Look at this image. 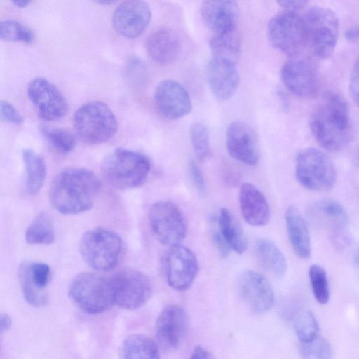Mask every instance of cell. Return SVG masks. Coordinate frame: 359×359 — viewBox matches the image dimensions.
Listing matches in <instances>:
<instances>
[{
    "label": "cell",
    "mask_w": 359,
    "mask_h": 359,
    "mask_svg": "<svg viewBox=\"0 0 359 359\" xmlns=\"http://www.w3.org/2000/svg\"><path fill=\"white\" fill-rule=\"evenodd\" d=\"M234 62L212 57L207 66V79L215 97L225 101L236 93L239 74Z\"/></svg>",
    "instance_id": "obj_22"
},
{
    "label": "cell",
    "mask_w": 359,
    "mask_h": 359,
    "mask_svg": "<svg viewBox=\"0 0 359 359\" xmlns=\"http://www.w3.org/2000/svg\"><path fill=\"white\" fill-rule=\"evenodd\" d=\"M300 353L306 358L328 359L332 357L330 344L319 335L309 342L300 343Z\"/></svg>",
    "instance_id": "obj_38"
},
{
    "label": "cell",
    "mask_w": 359,
    "mask_h": 359,
    "mask_svg": "<svg viewBox=\"0 0 359 359\" xmlns=\"http://www.w3.org/2000/svg\"><path fill=\"white\" fill-rule=\"evenodd\" d=\"M189 138L198 160L205 161L210 158L211 148L208 128L201 123H194L189 128Z\"/></svg>",
    "instance_id": "obj_34"
},
{
    "label": "cell",
    "mask_w": 359,
    "mask_h": 359,
    "mask_svg": "<svg viewBox=\"0 0 359 359\" xmlns=\"http://www.w3.org/2000/svg\"><path fill=\"white\" fill-rule=\"evenodd\" d=\"M191 358H213L214 356L212 355V353L208 351L206 348L201 346H195L191 352Z\"/></svg>",
    "instance_id": "obj_44"
},
{
    "label": "cell",
    "mask_w": 359,
    "mask_h": 359,
    "mask_svg": "<svg viewBox=\"0 0 359 359\" xmlns=\"http://www.w3.org/2000/svg\"><path fill=\"white\" fill-rule=\"evenodd\" d=\"M151 18V9L143 0H126L114 11L112 25L119 35L134 39L141 35Z\"/></svg>",
    "instance_id": "obj_18"
},
{
    "label": "cell",
    "mask_w": 359,
    "mask_h": 359,
    "mask_svg": "<svg viewBox=\"0 0 359 359\" xmlns=\"http://www.w3.org/2000/svg\"><path fill=\"white\" fill-rule=\"evenodd\" d=\"M292 325L300 343L309 342L318 335V321L309 310L298 311L292 319Z\"/></svg>",
    "instance_id": "obj_33"
},
{
    "label": "cell",
    "mask_w": 359,
    "mask_h": 359,
    "mask_svg": "<svg viewBox=\"0 0 359 359\" xmlns=\"http://www.w3.org/2000/svg\"><path fill=\"white\" fill-rule=\"evenodd\" d=\"M154 102L158 112L170 120L181 118L192 109L187 90L180 83L170 79L163 80L157 85Z\"/></svg>",
    "instance_id": "obj_19"
},
{
    "label": "cell",
    "mask_w": 359,
    "mask_h": 359,
    "mask_svg": "<svg viewBox=\"0 0 359 359\" xmlns=\"http://www.w3.org/2000/svg\"><path fill=\"white\" fill-rule=\"evenodd\" d=\"M238 291L245 304L256 313H265L273 307V290L270 283L257 271H243L238 278Z\"/></svg>",
    "instance_id": "obj_21"
},
{
    "label": "cell",
    "mask_w": 359,
    "mask_h": 359,
    "mask_svg": "<svg viewBox=\"0 0 359 359\" xmlns=\"http://www.w3.org/2000/svg\"><path fill=\"white\" fill-rule=\"evenodd\" d=\"M309 127L317 142L325 150H342L351 138L346 101L338 93H324L309 118Z\"/></svg>",
    "instance_id": "obj_1"
},
{
    "label": "cell",
    "mask_w": 359,
    "mask_h": 359,
    "mask_svg": "<svg viewBox=\"0 0 359 359\" xmlns=\"http://www.w3.org/2000/svg\"><path fill=\"white\" fill-rule=\"evenodd\" d=\"M18 274L26 302L36 307L44 306L48 300L46 288L50 280V266L41 262H23Z\"/></svg>",
    "instance_id": "obj_20"
},
{
    "label": "cell",
    "mask_w": 359,
    "mask_h": 359,
    "mask_svg": "<svg viewBox=\"0 0 359 359\" xmlns=\"http://www.w3.org/2000/svg\"><path fill=\"white\" fill-rule=\"evenodd\" d=\"M151 229L164 245L170 247L180 244L187 233V224L181 210L172 202L159 201L149 211Z\"/></svg>",
    "instance_id": "obj_10"
},
{
    "label": "cell",
    "mask_w": 359,
    "mask_h": 359,
    "mask_svg": "<svg viewBox=\"0 0 359 359\" xmlns=\"http://www.w3.org/2000/svg\"><path fill=\"white\" fill-rule=\"evenodd\" d=\"M302 18L306 48L318 59L330 57L334 52L339 31L337 14L327 8L313 6L304 13Z\"/></svg>",
    "instance_id": "obj_4"
},
{
    "label": "cell",
    "mask_w": 359,
    "mask_h": 359,
    "mask_svg": "<svg viewBox=\"0 0 359 359\" xmlns=\"http://www.w3.org/2000/svg\"><path fill=\"white\" fill-rule=\"evenodd\" d=\"M266 34L270 43L289 57L300 55L306 48L303 18L294 11H285L272 17Z\"/></svg>",
    "instance_id": "obj_9"
},
{
    "label": "cell",
    "mask_w": 359,
    "mask_h": 359,
    "mask_svg": "<svg viewBox=\"0 0 359 359\" xmlns=\"http://www.w3.org/2000/svg\"><path fill=\"white\" fill-rule=\"evenodd\" d=\"M312 292L316 300L325 304L330 299V287L327 273L323 267L313 264L309 269Z\"/></svg>",
    "instance_id": "obj_35"
},
{
    "label": "cell",
    "mask_w": 359,
    "mask_h": 359,
    "mask_svg": "<svg viewBox=\"0 0 359 359\" xmlns=\"http://www.w3.org/2000/svg\"><path fill=\"white\" fill-rule=\"evenodd\" d=\"M346 36L348 39L359 38V27L347 31L346 33Z\"/></svg>",
    "instance_id": "obj_46"
},
{
    "label": "cell",
    "mask_w": 359,
    "mask_h": 359,
    "mask_svg": "<svg viewBox=\"0 0 359 359\" xmlns=\"http://www.w3.org/2000/svg\"><path fill=\"white\" fill-rule=\"evenodd\" d=\"M309 215L313 222L327 229L332 239L338 245L348 240V215L343 206L332 199H321L313 203L309 208Z\"/></svg>",
    "instance_id": "obj_15"
},
{
    "label": "cell",
    "mask_w": 359,
    "mask_h": 359,
    "mask_svg": "<svg viewBox=\"0 0 359 359\" xmlns=\"http://www.w3.org/2000/svg\"><path fill=\"white\" fill-rule=\"evenodd\" d=\"M216 222L231 250L237 254L245 252L248 248L247 239L232 212L226 208H222Z\"/></svg>",
    "instance_id": "obj_27"
},
{
    "label": "cell",
    "mask_w": 359,
    "mask_h": 359,
    "mask_svg": "<svg viewBox=\"0 0 359 359\" xmlns=\"http://www.w3.org/2000/svg\"><path fill=\"white\" fill-rule=\"evenodd\" d=\"M25 241L31 245H49L55 241L53 222L45 212L38 214L25 232Z\"/></svg>",
    "instance_id": "obj_32"
},
{
    "label": "cell",
    "mask_w": 359,
    "mask_h": 359,
    "mask_svg": "<svg viewBox=\"0 0 359 359\" xmlns=\"http://www.w3.org/2000/svg\"><path fill=\"white\" fill-rule=\"evenodd\" d=\"M0 114L1 119L15 125L21 124L24 120L22 114L14 106L6 100L1 101Z\"/></svg>",
    "instance_id": "obj_39"
},
{
    "label": "cell",
    "mask_w": 359,
    "mask_h": 359,
    "mask_svg": "<svg viewBox=\"0 0 359 359\" xmlns=\"http://www.w3.org/2000/svg\"><path fill=\"white\" fill-rule=\"evenodd\" d=\"M278 4L285 11H297L302 8L307 2V0H276Z\"/></svg>",
    "instance_id": "obj_43"
},
{
    "label": "cell",
    "mask_w": 359,
    "mask_h": 359,
    "mask_svg": "<svg viewBox=\"0 0 359 359\" xmlns=\"http://www.w3.org/2000/svg\"><path fill=\"white\" fill-rule=\"evenodd\" d=\"M12 320L11 317L6 313L1 314V333L2 334L5 331H7L11 325Z\"/></svg>",
    "instance_id": "obj_45"
},
{
    "label": "cell",
    "mask_w": 359,
    "mask_h": 359,
    "mask_svg": "<svg viewBox=\"0 0 359 359\" xmlns=\"http://www.w3.org/2000/svg\"><path fill=\"white\" fill-rule=\"evenodd\" d=\"M69 296L88 314L102 313L114 304L110 277L93 272L76 276L69 285Z\"/></svg>",
    "instance_id": "obj_7"
},
{
    "label": "cell",
    "mask_w": 359,
    "mask_h": 359,
    "mask_svg": "<svg viewBox=\"0 0 359 359\" xmlns=\"http://www.w3.org/2000/svg\"><path fill=\"white\" fill-rule=\"evenodd\" d=\"M240 39L236 29L215 34L210 41L212 57L237 63L240 55Z\"/></svg>",
    "instance_id": "obj_31"
},
{
    "label": "cell",
    "mask_w": 359,
    "mask_h": 359,
    "mask_svg": "<svg viewBox=\"0 0 359 359\" xmlns=\"http://www.w3.org/2000/svg\"><path fill=\"white\" fill-rule=\"evenodd\" d=\"M226 147L229 156L243 163L255 165L259 160L257 136L254 129L242 121L231 122L226 130Z\"/></svg>",
    "instance_id": "obj_17"
},
{
    "label": "cell",
    "mask_w": 359,
    "mask_h": 359,
    "mask_svg": "<svg viewBox=\"0 0 359 359\" xmlns=\"http://www.w3.org/2000/svg\"><path fill=\"white\" fill-rule=\"evenodd\" d=\"M114 302L125 309L142 306L150 299L152 284L144 273L134 269H124L110 277Z\"/></svg>",
    "instance_id": "obj_11"
},
{
    "label": "cell",
    "mask_w": 359,
    "mask_h": 359,
    "mask_svg": "<svg viewBox=\"0 0 359 359\" xmlns=\"http://www.w3.org/2000/svg\"><path fill=\"white\" fill-rule=\"evenodd\" d=\"M212 240L213 245L216 248L219 256L222 258L228 257L231 250V248L222 236L217 224L212 229Z\"/></svg>",
    "instance_id": "obj_40"
},
{
    "label": "cell",
    "mask_w": 359,
    "mask_h": 359,
    "mask_svg": "<svg viewBox=\"0 0 359 359\" xmlns=\"http://www.w3.org/2000/svg\"><path fill=\"white\" fill-rule=\"evenodd\" d=\"M162 265L169 286L180 292L192 285L198 272L194 253L181 243L169 247L163 257Z\"/></svg>",
    "instance_id": "obj_13"
},
{
    "label": "cell",
    "mask_w": 359,
    "mask_h": 359,
    "mask_svg": "<svg viewBox=\"0 0 359 359\" xmlns=\"http://www.w3.org/2000/svg\"><path fill=\"white\" fill-rule=\"evenodd\" d=\"M120 353L123 358H159L157 344L151 338L142 334L128 336L122 343Z\"/></svg>",
    "instance_id": "obj_30"
},
{
    "label": "cell",
    "mask_w": 359,
    "mask_h": 359,
    "mask_svg": "<svg viewBox=\"0 0 359 359\" xmlns=\"http://www.w3.org/2000/svg\"><path fill=\"white\" fill-rule=\"evenodd\" d=\"M27 95L38 115L45 121H55L69 111L67 100L57 88L43 77L32 79L27 87Z\"/></svg>",
    "instance_id": "obj_14"
},
{
    "label": "cell",
    "mask_w": 359,
    "mask_h": 359,
    "mask_svg": "<svg viewBox=\"0 0 359 359\" xmlns=\"http://www.w3.org/2000/svg\"><path fill=\"white\" fill-rule=\"evenodd\" d=\"M13 4L19 8H24L29 5L32 0H11Z\"/></svg>",
    "instance_id": "obj_47"
},
{
    "label": "cell",
    "mask_w": 359,
    "mask_h": 359,
    "mask_svg": "<svg viewBox=\"0 0 359 359\" xmlns=\"http://www.w3.org/2000/svg\"><path fill=\"white\" fill-rule=\"evenodd\" d=\"M238 11L236 0H203L201 16L204 24L218 34L236 29Z\"/></svg>",
    "instance_id": "obj_23"
},
{
    "label": "cell",
    "mask_w": 359,
    "mask_h": 359,
    "mask_svg": "<svg viewBox=\"0 0 359 359\" xmlns=\"http://www.w3.org/2000/svg\"><path fill=\"white\" fill-rule=\"evenodd\" d=\"M42 133L48 143L60 153L68 154L76 147L74 135L65 129L43 128Z\"/></svg>",
    "instance_id": "obj_36"
},
{
    "label": "cell",
    "mask_w": 359,
    "mask_h": 359,
    "mask_svg": "<svg viewBox=\"0 0 359 359\" xmlns=\"http://www.w3.org/2000/svg\"><path fill=\"white\" fill-rule=\"evenodd\" d=\"M149 57L161 65L175 62L181 52V43L176 33L168 28H161L149 35L146 42Z\"/></svg>",
    "instance_id": "obj_25"
},
{
    "label": "cell",
    "mask_w": 359,
    "mask_h": 359,
    "mask_svg": "<svg viewBox=\"0 0 359 359\" xmlns=\"http://www.w3.org/2000/svg\"><path fill=\"white\" fill-rule=\"evenodd\" d=\"M239 206L245 221L253 226H263L268 224L270 208L264 194L253 184L244 183L239 192Z\"/></svg>",
    "instance_id": "obj_24"
},
{
    "label": "cell",
    "mask_w": 359,
    "mask_h": 359,
    "mask_svg": "<svg viewBox=\"0 0 359 359\" xmlns=\"http://www.w3.org/2000/svg\"><path fill=\"white\" fill-rule=\"evenodd\" d=\"M79 252L86 264L97 271H109L122 259L124 247L113 231L97 227L87 231L79 242Z\"/></svg>",
    "instance_id": "obj_5"
},
{
    "label": "cell",
    "mask_w": 359,
    "mask_h": 359,
    "mask_svg": "<svg viewBox=\"0 0 359 359\" xmlns=\"http://www.w3.org/2000/svg\"><path fill=\"white\" fill-rule=\"evenodd\" d=\"M189 172L191 180L194 186L199 191H203L205 189V181L202 172L198 165L194 161L189 163Z\"/></svg>",
    "instance_id": "obj_42"
},
{
    "label": "cell",
    "mask_w": 359,
    "mask_h": 359,
    "mask_svg": "<svg viewBox=\"0 0 359 359\" xmlns=\"http://www.w3.org/2000/svg\"><path fill=\"white\" fill-rule=\"evenodd\" d=\"M0 37L3 41L32 43L34 39L33 32L15 20H4L0 25Z\"/></svg>",
    "instance_id": "obj_37"
},
{
    "label": "cell",
    "mask_w": 359,
    "mask_h": 359,
    "mask_svg": "<svg viewBox=\"0 0 359 359\" xmlns=\"http://www.w3.org/2000/svg\"><path fill=\"white\" fill-rule=\"evenodd\" d=\"M100 188V181L92 171L69 168L53 180L49 199L53 207L61 214L81 213L93 207Z\"/></svg>",
    "instance_id": "obj_2"
},
{
    "label": "cell",
    "mask_w": 359,
    "mask_h": 359,
    "mask_svg": "<svg viewBox=\"0 0 359 359\" xmlns=\"http://www.w3.org/2000/svg\"><path fill=\"white\" fill-rule=\"evenodd\" d=\"M256 255L262 266L274 276L281 277L286 273V258L273 241L259 240L256 245Z\"/></svg>",
    "instance_id": "obj_29"
},
{
    "label": "cell",
    "mask_w": 359,
    "mask_h": 359,
    "mask_svg": "<svg viewBox=\"0 0 359 359\" xmlns=\"http://www.w3.org/2000/svg\"><path fill=\"white\" fill-rule=\"evenodd\" d=\"M354 259H355V263L359 266V247L358 248V249L356 250V251L355 252Z\"/></svg>",
    "instance_id": "obj_49"
},
{
    "label": "cell",
    "mask_w": 359,
    "mask_h": 359,
    "mask_svg": "<svg viewBox=\"0 0 359 359\" xmlns=\"http://www.w3.org/2000/svg\"><path fill=\"white\" fill-rule=\"evenodd\" d=\"M189 318L185 309L177 304L169 305L158 315L155 333L159 344L168 351L182 345L188 331Z\"/></svg>",
    "instance_id": "obj_16"
},
{
    "label": "cell",
    "mask_w": 359,
    "mask_h": 359,
    "mask_svg": "<svg viewBox=\"0 0 359 359\" xmlns=\"http://www.w3.org/2000/svg\"><path fill=\"white\" fill-rule=\"evenodd\" d=\"M286 227L290 244L295 254L302 259H308L311 253V238L307 223L299 210L289 206L285 214Z\"/></svg>",
    "instance_id": "obj_26"
},
{
    "label": "cell",
    "mask_w": 359,
    "mask_h": 359,
    "mask_svg": "<svg viewBox=\"0 0 359 359\" xmlns=\"http://www.w3.org/2000/svg\"><path fill=\"white\" fill-rule=\"evenodd\" d=\"M22 159L25 171V187L29 194L38 193L46 177V166L43 158L31 149H24Z\"/></svg>",
    "instance_id": "obj_28"
},
{
    "label": "cell",
    "mask_w": 359,
    "mask_h": 359,
    "mask_svg": "<svg viewBox=\"0 0 359 359\" xmlns=\"http://www.w3.org/2000/svg\"><path fill=\"white\" fill-rule=\"evenodd\" d=\"M93 1H94L95 2H96L99 4L109 5V4H112L117 2L118 0H93Z\"/></svg>",
    "instance_id": "obj_48"
},
{
    "label": "cell",
    "mask_w": 359,
    "mask_h": 359,
    "mask_svg": "<svg viewBox=\"0 0 359 359\" xmlns=\"http://www.w3.org/2000/svg\"><path fill=\"white\" fill-rule=\"evenodd\" d=\"M285 87L302 98H313L319 95L320 79L313 61L301 54L290 57L281 69Z\"/></svg>",
    "instance_id": "obj_12"
},
{
    "label": "cell",
    "mask_w": 359,
    "mask_h": 359,
    "mask_svg": "<svg viewBox=\"0 0 359 359\" xmlns=\"http://www.w3.org/2000/svg\"><path fill=\"white\" fill-rule=\"evenodd\" d=\"M349 90L353 100L359 107V57L355 61L351 71Z\"/></svg>",
    "instance_id": "obj_41"
},
{
    "label": "cell",
    "mask_w": 359,
    "mask_h": 359,
    "mask_svg": "<svg viewBox=\"0 0 359 359\" xmlns=\"http://www.w3.org/2000/svg\"><path fill=\"white\" fill-rule=\"evenodd\" d=\"M150 168V161L145 155L124 148H117L108 154L101 165L104 180L120 190L142 186L148 177Z\"/></svg>",
    "instance_id": "obj_3"
},
{
    "label": "cell",
    "mask_w": 359,
    "mask_h": 359,
    "mask_svg": "<svg viewBox=\"0 0 359 359\" xmlns=\"http://www.w3.org/2000/svg\"><path fill=\"white\" fill-rule=\"evenodd\" d=\"M74 126L77 136L88 144H100L111 139L117 131L116 116L100 101L83 104L76 111Z\"/></svg>",
    "instance_id": "obj_6"
},
{
    "label": "cell",
    "mask_w": 359,
    "mask_h": 359,
    "mask_svg": "<svg viewBox=\"0 0 359 359\" xmlns=\"http://www.w3.org/2000/svg\"><path fill=\"white\" fill-rule=\"evenodd\" d=\"M295 175L305 189L313 191L331 189L336 182L334 163L324 152L314 148L302 150L297 156Z\"/></svg>",
    "instance_id": "obj_8"
}]
</instances>
